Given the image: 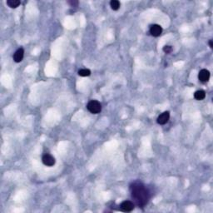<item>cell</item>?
Instances as JSON below:
<instances>
[{"label": "cell", "mask_w": 213, "mask_h": 213, "mask_svg": "<svg viewBox=\"0 0 213 213\" xmlns=\"http://www.w3.org/2000/svg\"><path fill=\"white\" fill-rule=\"evenodd\" d=\"M132 197L136 205L143 206L148 202L150 199V192L141 181H134L130 185Z\"/></svg>", "instance_id": "cell-1"}, {"label": "cell", "mask_w": 213, "mask_h": 213, "mask_svg": "<svg viewBox=\"0 0 213 213\" xmlns=\"http://www.w3.org/2000/svg\"><path fill=\"white\" fill-rule=\"evenodd\" d=\"M87 108L91 113L93 114H98L102 111V105L97 100H91L87 105Z\"/></svg>", "instance_id": "cell-2"}, {"label": "cell", "mask_w": 213, "mask_h": 213, "mask_svg": "<svg viewBox=\"0 0 213 213\" xmlns=\"http://www.w3.org/2000/svg\"><path fill=\"white\" fill-rule=\"evenodd\" d=\"M134 207H135V205L131 201H124L120 205L121 211H123L124 212H130L134 209Z\"/></svg>", "instance_id": "cell-3"}, {"label": "cell", "mask_w": 213, "mask_h": 213, "mask_svg": "<svg viewBox=\"0 0 213 213\" xmlns=\"http://www.w3.org/2000/svg\"><path fill=\"white\" fill-rule=\"evenodd\" d=\"M42 161H43V163L47 167H53L55 163H56V160L55 158L52 156L51 154H44L42 157Z\"/></svg>", "instance_id": "cell-4"}, {"label": "cell", "mask_w": 213, "mask_h": 213, "mask_svg": "<svg viewBox=\"0 0 213 213\" xmlns=\"http://www.w3.org/2000/svg\"><path fill=\"white\" fill-rule=\"evenodd\" d=\"M163 33V28L158 24H153L150 27V33L153 37H159Z\"/></svg>", "instance_id": "cell-5"}, {"label": "cell", "mask_w": 213, "mask_h": 213, "mask_svg": "<svg viewBox=\"0 0 213 213\" xmlns=\"http://www.w3.org/2000/svg\"><path fill=\"white\" fill-rule=\"evenodd\" d=\"M169 118H170V112H164L158 116L157 122L160 125H164L169 121Z\"/></svg>", "instance_id": "cell-6"}, {"label": "cell", "mask_w": 213, "mask_h": 213, "mask_svg": "<svg viewBox=\"0 0 213 213\" xmlns=\"http://www.w3.org/2000/svg\"><path fill=\"white\" fill-rule=\"evenodd\" d=\"M198 78L202 83H206L210 79V72L206 69H202L198 73Z\"/></svg>", "instance_id": "cell-7"}, {"label": "cell", "mask_w": 213, "mask_h": 213, "mask_svg": "<svg viewBox=\"0 0 213 213\" xmlns=\"http://www.w3.org/2000/svg\"><path fill=\"white\" fill-rule=\"evenodd\" d=\"M24 56V50L23 48H19L18 50L13 54V60L16 63H20L22 62Z\"/></svg>", "instance_id": "cell-8"}, {"label": "cell", "mask_w": 213, "mask_h": 213, "mask_svg": "<svg viewBox=\"0 0 213 213\" xmlns=\"http://www.w3.org/2000/svg\"><path fill=\"white\" fill-rule=\"evenodd\" d=\"M194 98L198 101L203 100L206 98V93L205 91L203 90H198L194 93Z\"/></svg>", "instance_id": "cell-9"}, {"label": "cell", "mask_w": 213, "mask_h": 213, "mask_svg": "<svg viewBox=\"0 0 213 213\" xmlns=\"http://www.w3.org/2000/svg\"><path fill=\"white\" fill-rule=\"evenodd\" d=\"M21 2L19 0H8L7 1V4L9 8H16L20 5Z\"/></svg>", "instance_id": "cell-10"}, {"label": "cell", "mask_w": 213, "mask_h": 213, "mask_svg": "<svg viewBox=\"0 0 213 213\" xmlns=\"http://www.w3.org/2000/svg\"><path fill=\"white\" fill-rule=\"evenodd\" d=\"M120 5H121V4H120V2L119 1H117V0H112V1L110 2V6H111V8H112V10H118L120 8Z\"/></svg>", "instance_id": "cell-11"}, {"label": "cell", "mask_w": 213, "mask_h": 213, "mask_svg": "<svg viewBox=\"0 0 213 213\" xmlns=\"http://www.w3.org/2000/svg\"><path fill=\"white\" fill-rule=\"evenodd\" d=\"M91 71L89 69H87V68H83L78 71V75L81 76V77H88L90 76Z\"/></svg>", "instance_id": "cell-12"}, {"label": "cell", "mask_w": 213, "mask_h": 213, "mask_svg": "<svg viewBox=\"0 0 213 213\" xmlns=\"http://www.w3.org/2000/svg\"><path fill=\"white\" fill-rule=\"evenodd\" d=\"M172 46L166 45L163 47V52L167 53V54H169V53H172Z\"/></svg>", "instance_id": "cell-13"}, {"label": "cell", "mask_w": 213, "mask_h": 213, "mask_svg": "<svg viewBox=\"0 0 213 213\" xmlns=\"http://www.w3.org/2000/svg\"><path fill=\"white\" fill-rule=\"evenodd\" d=\"M67 3H69L72 7H77L78 5V1H72H72H68Z\"/></svg>", "instance_id": "cell-14"}, {"label": "cell", "mask_w": 213, "mask_h": 213, "mask_svg": "<svg viewBox=\"0 0 213 213\" xmlns=\"http://www.w3.org/2000/svg\"><path fill=\"white\" fill-rule=\"evenodd\" d=\"M209 46H210V48H213L212 40H210V41H209Z\"/></svg>", "instance_id": "cell-15"}]
</instances>
